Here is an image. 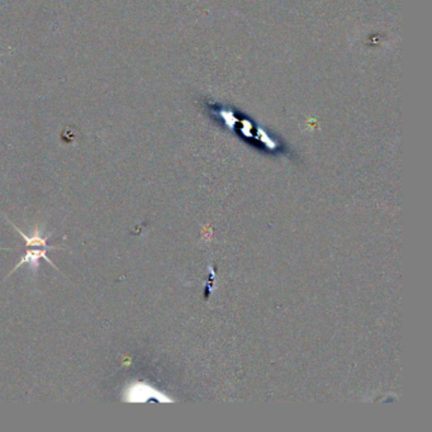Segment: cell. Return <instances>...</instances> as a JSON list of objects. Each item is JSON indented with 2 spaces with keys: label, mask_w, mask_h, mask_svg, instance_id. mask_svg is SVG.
I'll return each mask as SVG.
<instances>
[{
  "label": "cell",
  "mask_w": 432,
  "mask_h": 432,
  "mask_svg": "<svg viewBox=\"0 0 432 432\" xmlns=\"http://www.w3.org/2000/svg\"><path fill=\"white\" fill-rule=\"evenodd\" d=\"M122 398L127 402H146L147 399H159V401H168L165 398V396H161L159 392H156L155 389H152L151 387L145 384V383H133L131 384L128 388L126 389L124 394L122 396Z\"/></svg>",
  "instance_id": "1"
},
{
  "label": "cell",
  "mask_w": 432,
  "mask_h": 432,
  "mask_svg": "<svg viewBox=\"0 0 432 432\" xmlns=\"http://www.w3.org/2000/svg\"><path fill=\"white\" fill-rule=\"evenodd\" d=\"M47 251H48L47 248H41V250H27L25 255L23 256V257H20V260L18 261V264L13 267V270H10L9 275H11V274H13L15 270H18L20 266H22V265H25V264L29 265V267L32 270L37 271V270H38V267H39V260L41 259L46 260L48 264L52 265V266L55 267L56 270H58L57 266H56V265L52 262V260H50L48 257H47V255H46Z\"/></svg>",
  "instance_id": "2"
},
{
  "label": "cell",
  "mask_w": 432,
  "mask_h": 432,
  "mask_svg": "<svg viewBox=\"0 0 432 432\" xmlns=\"http://www.w3.org/2000/svg\"><path fill=\"white\" fill-rule=\"evenodd\" d=\"M9 222H10V220H9ZM11 226H13L14 228H15V231H17L18 233H19L20 236H22V238L24 239L25 247H30V246H32V247H41V248H47V250H56V248H60L61 247V246H50V245H47V239L50 238L51 234H52V233H48L46 237H42L41 233H39L38 224H37V226L34 227V232H33V234H32V236H30V237L27 236V234H25V233H23L22 229L18 228L17 226H14L13 223H11Z\"/></svg>",
  "instance_id": "3"
}]
</instances>
